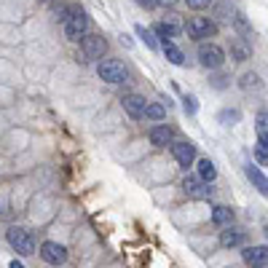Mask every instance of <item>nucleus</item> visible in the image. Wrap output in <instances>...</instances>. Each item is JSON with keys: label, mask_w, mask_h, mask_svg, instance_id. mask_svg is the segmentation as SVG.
Here are the masks:
<instances>
[{"label": "nucleus", "mask_w": 268, "mask_h": 268, "mask_svg": "<svg viewBox=\"0 0 268 268\" xmlns=\"http://www.w3.org/2000/svg\"><path fill=\"white\" fill-rule=\"evenodd\" d=\"M137 32L139 35H142V40H145V46H148V49H156V38H153V32H150V30H145V27H137Z\"/></svg>", "instance_id": "obj_25"}, {"label": "nucleus", "mask_w": 268, "mask_h": 268, "mask_svg": "<svg viewBox=\"0 0 268 268\" xmlns=\"http://www.w3.org/2000/svg\"><path fill=\"white\" fill-rule=\"evenodd\" d=\"M182 191H185L188 199H209V196H212L209 182H204L201 177H191V174L182 180Z\"/></svg>", "instance_id": "obj_7"}, {"label": "nucleus", "mask_w": 268, "mask_h": 268, "mask_svg": "<svg viewBox=\"0 0 268 268\" xmlns=\"http://www.w3.org/2000/svg\"><path fill=\"white\" fill-rule=\"evenodd\" d=\"M234 25H236V30L244 35V38H250V35H252V27L247 25V22H244V16H241V14H236V16H234Z\"/></svg>", "instance_id": "obj_23"}, {"label": "nucleus", "mask_w": 268, "mask_h": 268, "mask_svg": "<svg viewBox=\"0 0 268 268\" xmlns=\"http://www.w3.org/2000/svg\"><path fill=\"white\" fill-rule=\"evenodd\" d=\"M185 3H188V8H193V11H204L212 0H185Z\"/></svg>", "instance_id": "obj_27"}, {"label": "nucleus", "mask_w": 268, "mask_h": 268, "mask_svg": "<svg viewBox=\"0 0 268 268\" xmlns=\"http://www.w3.org/2000/svg\"><path fill=\"white\" fill-rule=\"evenodd\" d=\"M148 137H150V145H153V148H167V145H172L174 132H172V126L158 123V126H153V129H150Z\"/></svg>", "instance_id": "obj_12"}, {"label": "nucleus", "mask_w": 268, "mask_h": 268, "mask_svg": "<svg viewBox=\"0 0 268 268\" xmlns=\"http://www.w3.org/2000/svg\"><path fill=\"white\" fill-rule=\"evenodd\" d=\"M199 62L207 70H220L225 65V51L217 43H201L199 46Z\"/></svg>", "instance_id": "obj_4"}, {"label": "nucleus", "mask_w": 268, "mask_h": 268, "mask_svg": "<svg viewBox=\"0 0 268 268\" xmlns=\"http://www.w3.org/2000/svg\"><path fill=\"white\" fill-rule=\"evenodd\" d=\"M217 118H220V123H225V126H234V123L241 118V113L234 108V110H223V113L217 115Z\"/></svg>", "instance_id": "obj_22"}, {"label": "nucleus", "mask_w": 268, "mask_h": 268, "mask_svg": "<svg viewBox=\"0 0 268 268\" xmlns=\"http://www.w3.org/2000/svg\"><path fill=\"white\" fill-rule=\"evenodd\" d=\"M244 239H247L244 231H234V228L220 234V244H223V247H239V244H244Z\"/></svg>", "instance_id": "obj_17"}, {"label": "nucleus", "mask_w": 268, "mask_h": 268, "mask_svg": "<svg viewBox=\"0 0 268 268\" xmlns=\"http://www.w3.org/2000/svg\"><path fill=\"white\" fill-rule=\"evenodd\" d=\"M263 268H265V265H263Z\"/></svg>", "instance_id": "obj_33"}, {"label": "nucleus", "mask_w": 268, "mask_h": 268, "mask_svg": "<svg viewBox=\"0 0 268 268\" xmlns=\"http://www.w3.org/2000/svg\"><path fill=\"white\" fill-rule=\"evenodd\" d=\"M241 258H244V263H247V265H252V268H263V265L268 263V247H265V244H255V247H244Z\"/></svg>", "instance_id": "obj_10"}, {"label": "nucleus", "mask_w": 268, "mask_h": 268, "mask_svg": "<svg viewBox=\"0 0 268 268\" xmlns=\"http://www.w3.org/2000/svg\"><path fill=\"white\" fill-rule=\"evenodd\" d=\"M231 54H234L236 62L250 59V46L244 43V38H234V40H231Z\"/></svg>", "instance_id": "obj_18"}, {"label": "nucleus", "mask_w": 268, "mask_h": 268, "mask_svg": "<svg viewBox=\"0 0 268 268\" xmlns=\"http://www.w3.org/2000/svg\"><path fill=\"white\" fill-rule=\"evenodd\" d=\"M134 3H139L142 8H153V6H158V0H134Z\"/></svg>", "instance_id": "obj_29"}, {"label": "nucleus", "mask_w": 268, "mask_h": 268, "mask_svg": "<svg viewBox=\"0 0 268 268\" xmlns=\"http://www.w3.org/2000/svg\"><path fill=\"white\" fill-rule=\"evenodd\" d=\"M265 236H268V225H265Z\"/></svg>", "instance_id": "obj_32"}, {"label": "nucleus", "mask_w": 268, "mask_h": 268, "mask_svg": "<svg viewBox=\"0 0 268 268\" xmlns=\"http://www.w3.org/2000/svg\"><path fill=\"white\" fill-rule=\"evenodd\" d=\"M185 32L193 40H204V38H215L217 35V22L207 19V16H191L185 22Z\"/></svg>", "instance_id": "obj_3"}, {"label": "nucleus", "mask_w": 268, "mask_h": 268, "mask_svg": "<svg viewBox=\"0 0 268 268\" xmlns=\"http://www.w3.org/2000/svg\"><path fill=\"white\" fill-rule=\"evenodd\" d=\"M158 3H161V6H174L177 0H158Z\"/></svg>", "instance_id": "obj_30"}, {"label": "nucleus", "mask_w": 268, "mask_h": 268, "mask_svg": "<svg viewBox=\"0 0 268 268\" xmlns=\"http://www.w3.org/2000/svg\"><path fill=\"white\" fill-rule=\"evenodd\" d=\"M172 156L182 169H188L196 161V145L193 142H172Z\"/></svg>", "instance_id": "obj_9"}, {"label": "nucleus", "mask_w": 268, "mask_h": 268, "mask_svg": "<svg viewBox=\"0 0 268 268\" xmlns=\"http://www.w3.org/2000/svg\"><path fill=\"white\" fill-rule=\"evenodd\" d=\"M11 268H25V265H22L19 260H11Z\"/></svg>", "instance_id": "obj_31"}, {"label": "nucleus", "mask_w": 268, "mask_h": 268, "mask_svg": "<svg viewBox=\"0 0 268 268\" xmlns=\"http://www.w3.org/2000/svg\"><path fill=\"white\" fill-rule=\"evenodd\" d=\"M121 102H123V110L129 113V118H134V121L145 118V110H148L145 97H139V94H126Z\"/></svg>", "instance_id": "obj_11"}, {"label": "nucleus", "mask_w": 268, "mask_h": 268, "mask_svg": "<svg viewBox=\"0 0 268 268\" xmlns=\"http://www.w3.org/2000/svg\"><path fill=\"white\" fill-rule=\"evenodd\" d=\"M97 75L105 80V84H123L129 73H126V67L118 62V59H105L97 65Z\"/></svg>", "instance_id": "obj_5"}, {"label": "nucleus", "mask_w": 268, "mask_h": 268, "mask_svg": "<svg viewBox=\"0 0 268 268\" xmlns=\"http://www.w3.org/2000/svg\"><path fill=\"white\" fill-rule=\"evenodd\" d=\"M180 22H177V16H167V19H161L158 25H156V35L161 40H172V38H177L180 35Z\"/></svg>", "instance_id": "obj_14"}, {"label": "nucleus", "mask_w": 268, "mask_h": 268, "mask_svg": "<svg viewBox=\"0 0 268 268\" xmlns=\"http://www.w3.org/2000/svg\"><path fill=\"white\" fill-rule=\"evenodd\" d=\"M255 158H258V164H260V167H268V153H265L263 148H260V150H255Z\"/></svg>", "instance_id": "obj_28"}, {"label": "nucleus", "mask_w": 268, "mask_h": 268, "mask_svg": "<svg viewBox=\"0 0 268 268\" xmlns=\"http://www.w3.org/2000/svg\"><path fill=\"white\" fill-rule=\"evenodd\" d=\"M199 177L204 182H212L217 177V169H215V164L209 158H199Z\"/></svg>", "instance_id": "obj_20"}, {"label": "nucleus", "mask_w": 268, "mask_h": 268, "mask_svg": "<svg viewBox=\"0 0 268 268\" xmlns=\"http://www.w3.org/2000/svg\"><path fill=\"white\" fill-rule=\"evenodd\" d=\"M145 118L148 121H164L167 118V108H164V105H158V102H150L148 110H145Z\"/></svg>", "instance_id": "obj_21"}, {"label": "nucleus", "mask_w": 268, "mask_h": 268, "mask_svg": "<svg viewBox=\"0 0 268 268\" xmlns=\"http://www.w3.org/2000/svg\"><path fill=\"white\" fill-rule=\"evenodd\" d=\"M108 51V40L102 35H84L80 38V62H97Z\"/></svg>", "instance_id": "obj_2"}, {"label": "nucleus", "mask_w": 268, "mask_h": 268, "mask_svg": "<svg viewBox=\"0 0 268 268\" xmlns=\"http://www.w3.org/2000/svg\"><path fill=\"white\" fill-rule=\"evenodd\" d=\"M6 236H8V244L19 255H35V239L27 228H8Z\"/></svg>", "instance_id": "obj_6"}, {"label": "nucleus", "mask_w": 268, "mask_h": 268, "mask_svg": "<svg viewBox=\"0 0 268 268\" xmlns=\"http://www.w3.org/2000/svg\"><path fill=\"white\" fill-rule=\"evenodd\" d=\"M40 258L49 265H62L67 260V250L62 247V244H56V241H43L40 244Z\"/></svg>", "instance_id": "obj_8"}, {"label": "nucleus", "mask_w": 268, "mask_h": 268, "mask_svg": "<svg viewBox=\"0 0 268 268\" xmlns=\"http://www.w3.org/2000/svg\"><path fill=\"white\" fill-rule=\"evenodd\" d=\"M212 223L220 225V228L231 225V223H234V209H231V207H215L212 209Z\"/></svg>", "instance_id": "obj_16"}, {"label": "nucleus", "mask_w": 268, "mask_h": 268, "mask_svg": "<svg viewBox=\"0 0 268 268\" xmlns=\"http://www.w3.org/2000/svg\"><path fill=\"white\" fill-rule=\"evenodd\" d=\"M241 89H260V78L255 73H247L241 78Z\"/></svg>", "instance_id": "obj_24"}, {"label": "nucleus", "mask_w": 268, "mask_h": 268, "mask_svg": "<svg viewBox=\"0 0 268 268\" xmlns=\"http://www.w3.org/2000/svg\"><path fill=\"white\" fill-rule=\"evenodd\" d=\"M255 132H258L260 148L265 150L268 148V113H258V118H255Z\"/></svg>", "instance_id": "obj_15"}, {"label": "nucleus", "mask_w": 268, "mask_h": 268, "mask_svg": "<svg viewBox=\"0 0 268 268\" xmlns=\"http://www.w3.org/2000/svg\"><path fill=\"white\" fill-rule=\"evenodd\" d=\"M161 43H164V54H167V59H169L172 65H185V54H182L172 40H161Z\"/></svg>", "instance_id": "obj_19"}, {"label": "nucleus", "mask_w": 268, "mask_h": 268, "mask_svg": "<svg viewBox=\"0 0 268 268\" xmlns=\"http://www.w3.org/2000/svg\"><path fill=\"white\" fill-rule=\"evenodd\" d=\"M244 174H247V180L252 182V188H258V193L268 199V177L260 172V167L247 164V167H244Z\"/></svg>", "instance_id": "obj_13"}, {"label": "nucleus", "mask_w": 268, "mask_h": 268, "mask_svg": "<svg viewBox=\"0 0 268 268\" xmlns=\"http://www.w3.org/2000/svg\"><path fill=\"white\" fill-rule=\"evenodd\" d=\"M89 30V16L84 8H67V19H65V35L70 40H80Z\"/></svg>", "instance_id": "obj_1"}, {"label": "nucleus", "mask_w": 268, "mask_h": 268, "mask_svg": "<svg viewBox=\"0 0 268 268\" xmlns=\"http://www.w3.org/2000/svg\"><path fill=\"white\" fill-rule=\"evenodd\" d=\"M182 108L188 115H196V110H199V105H196V97H185L182 99Z\"/></svg>", "instance_id": "obj_26"}]
</instances>
